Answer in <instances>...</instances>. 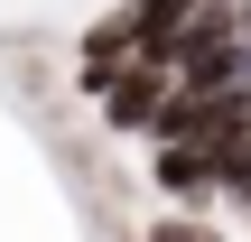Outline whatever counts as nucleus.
Listing matches in <instances>:
<instances>
[{
	"mask_svg": "<svg viewBox=\"0 0 251 242\" xmlns=\"http://www.w3.org/2000/svg\"><path fill=\"white\" fill-rule=\"evenodd\" d=\"M168 93H177V75H158V65H121L93 103H102L112 131H158V121H168Z\"/></svg>",
	"mask_w": 251,
	"mask_h": 242,
	"instance_id": "1",
	"label": "nucleus"
},
{
	"mask_svg": "<svg viewBox=\"0 0 251 242\" xmlns=\"http://www.w3.org/2000/svg\"><path fill=\"white\" fill-rule=\"evenodd\" d=\"M149 187H158L177 215H205V205L224 196V168H214L205 149H158V159H149Z\"/></svg>",
	"mask_w": 251,
	"mask_h": 242,
	"instance_id": "2",
	"label": "nucleus"
},
{
	"mask_svg": "<svg viewBox=\"0 0 251 242\" xmlns=\"http://www.w3.org/2000/svg\"><path fill=\"white\" fill-rule=\"evenodd\" d=\"M149 242H224V233H214V215H158Z\"/></svg>",
	"mask_w": 251,
	"mask_h": 242,
	"instance_id": "3",
	"label": "nucleus"
}]
</instances>
